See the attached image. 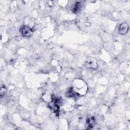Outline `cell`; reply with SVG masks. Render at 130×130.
Masks as SVG:
<instances>
[{
	"label": "cell",
	"instance_id": "obj_1",
	"mask_svg": "<svg viewBox=\"0 0 130 130\" xmlns=\"http://www.w3.org/2000/svg\"><path fill=\"white\" fill-rule=\"evenodd\" d=\"M20 32L24 37H29L32 34V29L27 25H23L20 29Z\"/></svg>",
	"mask_w": 130,
	"mask_h": 130
},
{
	"label": "cell",
	"instance_id": "obj_2",
	"mask_svg": "<svg viewBox=\"0 0 130 130\" xmlns=\"http://www.w3.org/2000/svg\"><path fill=\"white\" fill-rule=\"evenodd\" d=\"M95 121L93 117H88L86 120V125L87 128H91L95 124Z\"/></svg>",
	"mask_w": 130,
	"mask_h": 130
},
{
	"label": "cell",
	"instance_id": "obj_3",
	"mask_svg": "<svg viewBox=\"0 0 130 130\" xmlns=\"http://www.w3.org/2000/svg\"><path fill=\"white\" fill-rule=\"evenodd\" d=\"M128 28V26L126 23H122L119 27V32L121 34H125L127 31Z\"/></svg>",
	"mask_w": 130,
	"mask_h": 130
},
{
	"label": "cell",
	"instance_id": "obj_4",
	"mask_svg": "<svg viewBox=\"0 0 130 130\" xmlns=\"http://www.w3.org/2000/svg\"><path fill=\"white\" fill-rule=\"evenodd\" d=\"M6 91H7L6 88L4 86H2L1 88V96H2L3 95H4V94L6 92Z\"/></svg>",
	"mask_w": 130,
	"mask_h": 130
}]
</instances>
